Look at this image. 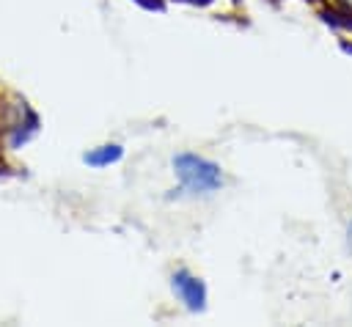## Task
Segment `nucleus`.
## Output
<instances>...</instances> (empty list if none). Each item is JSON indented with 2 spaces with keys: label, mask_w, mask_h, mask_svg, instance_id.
Wrapping results in <instances>:
<instances>
[{
  "label": "nucleus",
  "mask_w": 352,
  "mask_h": 327,
  "mask_svg": "<svg viewBox=\"0 0 352 327\" xmlns=\"http://www.w3.org/2000/svg\"><path fill=\"white\" fill-rule=\"evenodd\" d=\"M173 170L182 181V187L192 195H206V192H214L220 184H223V170L220 165H214L212 159L206 157H198V154H176L173 157Z\"/></svg>",
  "instance_id": "f257e3e1"
},
{
  "label": "nucleus",
  "mask_w": 352,
  "mask_h": 327,
  "mask_svg": "<svg viewBox=\"0 0 352 327\" xmlns=\"http://www.w3.org/2000/svg\"><path fill=\"white\" fill-rule=\"evenodd\" d=\"M170 289H173V294L184 302L187 311H204V308H206V286H204V280L195 278L192 272H187V269L173 272Z\"/></svg>",
  "instance_id": "f03ea898"
},
{
  "label": "nucleus",
  "mask_w": 352,
  "mask_h": 327,
  "mask_svg": "<svg viewBox=\"0 0 352 327\" xmlns=\"http://www.w3.org/2000/svg\"><path fill=\"white\" fill-rule=\"evenodd\" d=\"M121 154H124V148H121L118 143H107V146L91 148V151L82 157V162H85V165H91V168H104V165L118 162V159H121Z\"/></svg>",
  "instance_id": "7ed1b4c3"
},
{
  "label": "nucleus",
  "mask_w": 352,
  "mask_h": 327,
  "mask_svg": "<svg viewBox=\"0 0 352 327\" xmlns=\"http://www.w3.org/2000/svg\"><path fill=\"white\" fill-rule=\"evenodd\" d=\"M338 3H344L346 8H352V0H338Z\"/></svg>",
  "instance_id": "20e7f679"
}]
</instances>
